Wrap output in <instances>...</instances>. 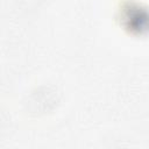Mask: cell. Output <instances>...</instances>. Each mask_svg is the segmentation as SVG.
Returning a JSON list of instances; mask_svg holds the SVG:
<instances>
[{"mask_svg": "<svg viewBox=\"0 0 149 149\" xmlns=\"http://www.w3.org/2000/svg\"><path fill=\"white\" fill-rule=\"evenodd\" d=\"M120 21L123 28L132 34L142 35L149 31V10L134 1L122 3Z\"/></svg>", "mask_w": 149, "mask_h": 149, "instance_id": "obj_1", "label": "cell"}]
</instances>
